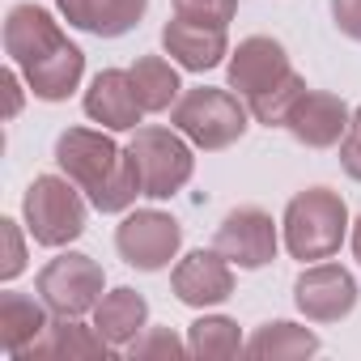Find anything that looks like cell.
Segmentation results:
<instances>
[{
	"instance_id": "1",
	"label": "cell",
	"mask_w": 361,
	"mask_h": 361,
	"mask_svg": "<svg viewBox=\"0 0 361 361\" xmlns=\"http://www.w3.org/2000/svg\"><path fill=\"white\" fill-rule=\"evenodd\" d=\"M5 56L26 77V90L39 102H64L81 90L85 51L60 30L43 5H13L5 18Z\"/></svg>"
},
{
	"instance_id": "2",
	"label": "cell",
	"mask_w": 361,
	"mask_h": 361,
	"mask_svg": "<svg viewBox=\"0 0 361 361\" xmlns=\"http://www.w3.org/2000/svg\"><path fill=\"white\" fill-rule=\"evenodd\" d=\"M56 166L106 217L128 213L136 196H145L132 149H119L106 128H64L56 136Z\"/></svg>"
},
{
	"instance_id": "3",
	"label": "cell",
	"mask_w": 361,
	"mask_h": 361,
	"mask_svg": "<svg viewBox=\"0 0 361 361\" xmlns=\"http://www.w3.org/2000/svg\"><path fill=\"white\" fill-rule=\"evenodd\" d=\"M281 238L285 251L302 264H319L331 259L340 251V243L348 238V204L340 192L331 188H306L285 204L281 217Z\"/></svg>"
},
{
	"instance_id": "4",
	"label": "cell",
	"mask_w": 361,
	"mask_h": 361,
	"mask_svg": "<svg viewBox=\"0 0 361 361\" xmlns=\"http://www.w3.org/2000/svg\"><path fill=\"white\" fill-rule=\"evenodd\" d=\"M90 200L85 192L73 183L68 174H35V183L26 188L22 196V221H26V234L39 243V247H68L85 234V221H90Z\"/></svg>"
},
{
	"instance_id": "5",
	"label": "cell",
	"mask_w": 361,
	"mask_h": 361,
	"mask_svg": "<svg viewBox=\"0 0 361 361\" xmlns=\"http://www.w3.org/2000/svg\"><path fill=\"white\" fill-rule=\"evenodd\" d=\"M170 128H178L204 153H221L247 136L251 106L234 90H217V85L183 90V98L170 106Z\"/></svg>"
},
{
	"instance_id": "6",
	"label": "cell",
	"mask_w": 361,
	"mask_h": 361,
	"mask_svg": "<svg viewBox=\"0 0 361 361\" xmlns=\"http://www.w3.org/2000/svg\"><path fill=\"white\" fill-rule=\"evenodd\" d=\"M132 161L140 170V188L149 200H170L174 192H183L196 174V145L161 123H140L132 136Z\"/></svg>"
},
{
	"instance_id": "7",
	"label": "cell",
	"mask_w": 361,
	"mask_h": 361,
	"mask_svg": "<svg viewBox=\"0 0 361 361\" xmlns=\"http://www.w3.org/2000/svg\"><path fill=\"white\" fill-rule=\"evenodd\" d=\"M35 293L47 302L51 314L64 319H81L94 314V306L106 293V272L98 259L81 255V251H60L56 259H47L35 276Z\"/></svg>"
},
{
	"instance_id": "8",
	"label": "cell",
	"mask_w": 361,
	"mask_h": 361,
	"mask_svg": "<svg viewBox=\"0 0 361 361\" xmlns=\"http://www.w3.org/2000/svg\"><path fill=\"white\" fill-rule=\"evenodd\" d=\"M178 247H183V226L161 209H128L115 230V251L136 272L170 268V259H178Z\"/></svg>"
},
{
	"instance_id": "9",
	"label": "cell",
	"mask_w": 361,
	"mask_h": 361,
	"mask_svg": "<svg viewBox=\"0 0 361 361\" xmlns=\"http://www.w3.org/2000/svg\"><path fill=\"white\" fill-rule=\"evenodd\" d=\"M213 247L243 272H255V268H268L276 259V247H281V230L272 221V213H264L259 204H238L221 217L217 234H213Z\"/></svg>"
},
{
	"instance_id": "10",
	"label": "cell",
	"mask_w": 361,
	"mask_h": 361,
	"mask_svg": "<svg viewBox=\"0 0 361 361\" xmlns=\"http://www.w3.org/2000/svg\"><path fill=\"white\" fill-rule=\"evenodd\" d=\"M357 302H361L357 276L331 259L306 264L293 281V306L306 314V323H340L357 310Z\"/></svg>"
},
{
	"instance_id": "11",
	"label": "cell",
	"mask_w": 361,
	"mask_h": 361,
	"mask_svg": "<svg viewBox=\"0 0 361 361\" xmlns=\"http://www.w3.org/2000/svg\"><path fill=\"white\" fill-rule=\"evenodd\" d=\"M226 77H230V90L251 106V102H259L264 94H272L276 85H285V81L293 77V64H289V51H285L276 39L251 35V39H243V43L230 51Z\"/></svg>"
},
{
	"instance_id": "12",
	"label": "cell",
	"mask_w": 361,
	"mask_h": 361,
	"mask_svg": "<svg viewBox=\"0 0 361 361\" xmlns=\"http://www.w3.org/2000/svg\"><path fill=\"white\" fill-rule=\"evenodd\" d=\"M170 289L174 298L192 306V310H209V306H221L234 298V264L217 251V247H200V251H188L170 268Z\"/></svg>"
},
{
	"instance_id": "13",
	"label": "cell",
	"mask_w": 361,
	"mask_h": 361,
	"mask_svg": "<svg viewBox=\"0 0 361 361\" xmlns=\"http://www.w3.org/2000/svg\"><path fill=\"white\" fill-rule=\"evenodd\" d=\"M348 119H353V111H348V102H344L340 94L306 90V94L293 102V111H289V119H285V132H289L298 145H306V149H331V145L344 140Z\"/></svg>"
},
{
	"instance_id": "14",
	"label": "cell",
	"mask_w": 361,
	"mask_h": 361,
	"mask_svg": "<svg viewBox=\"0 0 361 361\" xmlns=\"http://www.w3.org/2000/svg\"><path fill=\"white\" fill-rule=\"evenodd\" d=\"M81 106H85L90 123H98L106 132H136L140 119H145V106L136 98V85H132L128 68H102L90 81Z\"/></svg>"
},
{
	"instance_id": "15",
	"label": "cell",
	"mask_w": 361,
	"mask_h": 361,
	"mask_svg": "<svg viewBox=\"0 0 361 361\" xmlns=\"http://www.w3.org/2000/svg\"><path fill=\"white\" fill-rule=\"evenodd\" d=\"M161 47H166V56L178 68H188V73H213L230 56L226 30L200 26V22H183V18H174V22L161 26Z\"/></svg>"
},
{
	"instance_id": "16",
	"label": "cell",
	"mask_w": 361,
	"mask_h": 361,
	"mask_svg": "<svg viewBox=\"0 0 361 361\" xmlns=\"http://www.w3.org/2000/svg\"><path fill=\"white\" fill-rule=\"evenodd\" d=\"M60 18L94 39H123L140 26L149 0H56Z\"/></svg>"
},
{
	"instance_id": "17",
	"label": "cell",
	"mask_w": 361,
	"mask_h": 361,
	"mask_svg": "<svg viewBox=\"0 0 361 361\" xmlns=\"http://www.w3.org/2000/svg\"><path fill=\"white\" fill-rule=\"evenodd\" d=\"M119 353L94 323H81V319H64V314H51L47 331L22 353V361H35V357H111Z\"/></svg>"
},
{
	"instance_id": "18",
	"label": "cell",
	"mask_w": 361,
	"mask_h": 361,
	"mask_svg": "<svg viewBox=\"0 0 361 361\" xmlns=\"http://www.w3.org/2000/svg\"><path fill=\"white\" fill-rule=\"evenodd\" d=\"M47 323H51V310L43 298H26L18 289L0 293V348L9 357L22 361V353L47 331Z\"/></svg>"
},
{
	"instance_id": "19",
	"label": "cell",
	"mask_w": 361,
	"mask_h": 361,
	"mask_svg": "<svg viewBox=\"0 0 361 361\" xmlns=\"http://www.w3.org/2000/svg\"><path fill=\"white\" fill-rule=\"evenodd\" d=\"M94 327L115 344V348H128L145 327H149V302L145 293L119 285L111 293H102V302L94 306Z\"/></svg>"
},
{
	"instance_id": "20",
	"label": "cell",
	"mask_w": 361,
	"mask_h": 361,
	"mask_svg": "<svg viewBox=\"0 0 361 361\" xmlns=\"http://www.w3.org/2000/svg\"><path fill=\"white\" fill-rule=\"evenodd\" d=\"M128 73H132V85H136V98H140L145 115H161V111H170L178 98H183L178 64L166 60V56H140Z\"/></svg>"
},
{
	"instance_id": "21",
	"label": "cell",
	"mask_w": 361,
	"mask_h": 361,
	"mask_svg": "<svg viewBox=\"0 0 361 361\" xmlns=\"http://www.w3.org/2000/svg\"><path fill=\"white\" fill-rule=\"evenodd\" d=\"M323 344H319V336L310 331V327H302V323H289V319H272V323H264V327H255L251 336H247V348L243 353H251V357H272V361H298V357H314Z\"/></svg>"
},
{
	"instance_id": "22",
	"label": "cell",
	"mask_w": 361,
	"mask_h": 361,
	"mask_svg": "<svg viewBox=\"0 0 361 361\" xmlns=\"http://www.w3.org/2000/svg\"><path fill=\"white\" fill-rule=\"evenodd\" d=\"M188 348L200 361H230V357H238L247 348V340H243V327L234 319H226V314H200L188 327Z\"/></svg>"
},
{
	"instance_id": "23",
	"label": "cell",
	"mask_w": 361,
	"mask_h": 361,
	"mask_svg": "<svg viewBox=\"0 0 361 361\" xmlns=\"http://www.w3.org/2000/svg\"><path fill=\"white\" fill-rule=\"evenodd\" d=\"M306 90H310V85H306V81L293 73L285 85H276L272 94H264L259 102H251V119H255V123H264V128H285V119H289L293 102H298Z\"/></svg>"
},
{
	"instance_id": "24",
	"label": "cell",
	"mask_w": 361,
	"mask_h": 361,
	"mask_svg": "<svg viewBox=\"0 0 361 361\" xmlns=\"http://www.w3.org/2000/svg\"><path fill=\"white\" fill-rule=\"evenodd\" d=\"M132 361L140 357V361H149V357H166V361H174V357H188L192 348H188V340L178 336V331H170V327H145L128 348H123Z\"/></svg>"
},
{
	"instance_id": "25",
	"label": "cell",
	"mask_w": 361,
	"mask_h": 361,
	"mask_svg": "<svg viewBox=\"0 0 361 361\" xmlns=\"http://www.w3.org/2000/svg\"><path fill=\"white\" fill-rule=\"evenodd\" d=\"M170 5H174V18L217 26V30H226L238 13V0H170Z\"/></svg>"
},
{
	"instance_id": "26",
	"label": "cell",
	"mask_w": 361,
	"mask_h": 361,
	"mask_svg": "<svg viewBox=\"0 0 361 361\" xmlns=\"http://www.w3.org/2000/svg\"><path fill=\"white\" fill-rule=\"evenodd\" d=\"M26 272V238H22V226L13 217L0 221V281H18Z\"/></svg>"
},
{
	"instance_id": "27",
	"label": "cell",
	"mask_w": 361,
	"mask_h": 361,
	"mask_svg": "<svg viewBox=\"0 0 361 361\" xmlns=\"http://www.w3.org/2000/svg\"><path fill=\"white\" fill-rule=\"evenodd\" d=\"M340 166H344L348 178H357V183H361V106L353 111L348 132H344V140H340Z\"/></svg>"
},
{
	"instance_id": "28",
	"label": "cell",
	"mask_w": 361,
	"mask_h": 361,
	"mask_svg": "<svg viewBox=\"0 0 361 361\" xmlns=\"http://www.w3.org/2000/svg\"><path fill=\"white\" fill-rule=\"evenodd\" d=\"M331 22L344 39L361 43V0H331Z\"/></svg>"
},
{
	"instance_id": "29",
	"label": "cell",
	"mask_w": 361,
	"mask_h": 361,
	"mask_svg": "<svg viewBox=\"0 0 361 361\" xmlns=\"http://www.w3.org/2000/svg\"><path fill=\"white\" fill-rule=\"evenodd\" d=\"M22 73L18 68H5L0 73V85H5V98H9V111H5V119H18L22 115V102H26V94H22Z\"/></svg>"
},
{
	"instance_id": "30",
	"label": "cell",
	"mask_w": 361,
	"mask_h": 361,
	"mask_svg": "<svg viewBox=\"0 0 361 361\" xmlns=\"http://www.w3.org/2000/svg\"><path fill=\"white\" fill-rule=\"evenodd\" d=\"M348 247H353V259L361 264V217L353 221V230H348Z\"/></svg>"
}]
</instances>
